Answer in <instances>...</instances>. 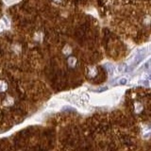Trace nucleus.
<instances>
[{
  "mask_svg": "<svg viewBox=\"0 0 151 151\" xmlns=\"http://www.w3.org/2000/svg\"><path fill=\"white\" fill-rule=\"evenodd\" d=\"M126 82H127V80H126V79L125 78H123V79H121V81H120V83H121V84H125V83Z\"/></svg>",
  "mask_w": 151,
  "mask_h": 151,
  "instance_id": "obj_6",
  "label": "nucleus"
},
{
  "mask_svg": "<svg viewBox=\"0 0 151 151\" xmlns=\"http://www.w3.org/2000/svg\"><path fill=\"white\" fill-rule=\"evenodd\" d=\"M7 89H8L7 83H6L5 81L0 80V92H1V93H3V92H5Z\"/></svg>",
  "mask_w": 151,
  "mask_h": 151,
  "instance_id": "obj_1",
  "label": "nucleus"
},
{
  "mask_svg": "<svg viewBox=\"0 0 151 151\" xmlns=\"http://www.w3.org/2000/svg\"><path fill=\"white\" fill-rule=\"evenodd\" d=\"M12 103H13V99L11 97H8L5 101H4V104H5L6 106H11Z\"/></svg>",
  "mask_w": 151,
  "mask_h": 151,
  "instance_id": "obj_2",
  "label": "nucleus"
},
{
  "mask_svg": "<svg viewBox=\"0 0 151 151\" xmlns=\"http://www.w3.org/2000/svg\"><path fill=\"white\" fill-rule=\"evenodd\" d=\"M105 67H106V68H107V70L109 71V73H110V74H111V73L113 72V68H112V66H111V65L107 64V65H105Z\"/></svg>",
  "mask_w": 151,
  "mask_h": 151,
  "instance_id": "obj_3",
  "label": "nucleus"
},
{
  "mask_svg": "<svg viewBox=\"0 0 151 151\" xmlns=\"http://www.w3.org/2000/svg\"><path fill=\"white\" fill-rule=\"evenodd\" d=\"M75 62H76V59H74V58H70V59H69V64H75Z\"/></svg>",
  "mask_w": 151,
  "mask_h": 151,
  "instance_id": "obj_5",
  "label": "nucleus"
},
{
  "mask_svg": "<svg viewBox=\"0 0 151 151\" xmlns=\"http://www.w3.org/2000/svg\"><path fill=\"white\" fill-rule=\"evenodd\" d=\"M4 1H5L7 4H11V3L16 2V1H17V0H4Z\"/></svg>",
  "mask_w": 151,
  "mask_h": 151,
  "instance_id": "obj_4",
  "label": "nucleus"
}]
</instances>
